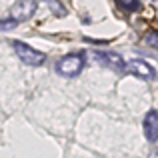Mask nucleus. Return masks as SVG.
<instances>
[{
  "label": "nucleus",
  "mask_w": 158,
  "mask_h": 158,
  "mask_svg": "<svg viewBox=\"0 0 158 158\" xmlns=\"http://www.w3.org/2000/svg\"><path fill=\"white\" fill-rule=\"evenodd\" d=\"M84 64H86L84 52H70V54H64L62 58H58L56 64H54V70L64 78H76L84 70Z\"/></svg>",
  "instance_id": "1"
},
{
  "label": "nucleus",
  "mask_w": 158,
  "mask_h": 158,
  "mask_svg": "<svg viewBox=\"0 0 158 158\" xmlns=\"http://www.w3.org/2000/svg\"><path fill=\"white\" fill-rule=\"evenodd\" d=\"M12 48H14L16 56L20 58V62L26 66H42L44 62H46V54L36 50V48H32L30 44L22 42V40H12Z\"/></svg>",
  "instance_id": "2"
},
{
  "label": "nucleus",
  "mask_w": 158,
  "mask_h": 158,
  "mask_svg": "<svg viewBox=\"0 0 158 158\" xmlns=\"http://www.w3.org/2000/svg\"><path fill=\"white\" fill-rule=\"evenodd\" d=\"M124 70H126L128 74H132V76L142 78V80H152V78L156 76L154 66H152L150 62H146V60H140V58L128 60V62H126V66H124Z\"/></svg>",
  "instance_id": "3"
},
{
  "label": "nucleus",
  "mask_w": 158,
  "mask_h": 158,
  "mask_svg": "<svg viewBox=\"0 0 158 158\" xmlns=\"http://www.w3.org/2000/svg\"><path fill=\"white\" fill-rule=\"evenodd\" d=\"M38 2L36 0H18L16 4L10 6V18H14L16 22H24V20H30L34 16Z\"/></svg>",
  "instance_id": "4"
},
{
  "label": "nucleus",
  "mask_w": 158,
  "mask_h": 158,
  "mask_svg": "<svg viewBox=\"0 0 158 158\" xmlns=\"http://www.w3.org/2000/svg\"><path fill=\"white\" fill-rule=\"evenodd\" d=\"M142 132L148 142H158V110H148L142 120Z\"/></svg>",
  "instance_id": "5"
},
{
  "label": "nucleus",
  "mask_w": 158,
  "mask_h": 158,
  "mask_svg": "<svg viewBox=\"0 0 158 158\" xmlns=\"http://www.w3.org/2000/svg\"><path fill=\"white\" fill-rule=\"evenodd\" d=\"M94 58H96L100 64L104 66H110V68H116V70H124V66H126V62L120 58V54L116 52H94Z\"/></svg>",
  "instance_id": "6"
},
{
  "label": "nucleus",
  "mask_w": 158,
  "mask_h": 158,
  "mask_svg": "<svg viewBox=\"0 0 158 158\" xmlns=\"http://www.w3.org/2000/svg\"><path fill=\"white\" fill-rule=\"evenodd\" d=\"M116 6L120 8V10H124V12H136V10H140V6H142V2L140 0H116Z\"/></svg>",
  "instance_id": "7"
},
{
  "label": "nucleus",
  "mask_w": 158,
  "mask_h": 158,
  "mask_svg": "<svg viewBox=\"0 0 158 158\" xmlns=\"http://www.w3.org/2000/svg\"><path fill=\"white\" fill-rule=\"evenodd\" d=\"M16 26H18V22H16L14 18H10V16H8V18H2V20H0V32L12 30V28H16Z\"/></svg>",
  "instance_id": "8"
},
{
  "label": "nucleus",
  "mask_w": 158,
  "mask_h": 158,
  "mask_svg": "<svg viewBox=\"0 0 158 158\" xmlns=\"http://www.w3.org/2000/svg\"><path fill=\"white\" fill-rule=\"evenodd\" d=\"M48 4H50V8H52V12L56 16H66V8L62 6L58 0H48Z\"/></svg>",
  "instance_id": "9"
},
{
  "label": "nucleus",
  "mask_w": 158,
  "mask_h": 158,
  "mask_svg": "<svg viewBox=\"0 0 158 158\" xmlns=\"http://www.w3.org/2000/svg\"><path fill=\"white\" fill-rule=\"evenodd\" d=\"M146 44L148 46H152V48H156L158 50V32H150V34H146Z\"/></svg>",
  "instance_id": "10"
},
{
  "label": "nucleus",
  "mask_w": 158,
  "mask_h": 158,
  "mask_svg": "<svg viewBox=\"0 0 158 158\" xmlns=\"http://www.w3.org/2000/svg\"><path fill=\"white\" fill-rule=\"evenodd\" d=\"M148 158H158V150H156V152H152V154L148 156Z\"/></svg>",
  "instance_id": "11"
},
{
  "label": "nucleus",
  "mask_w": 158,
  "mask_h": 158,
  "mask_svg": "<svg viewBox=\"0 0 158 158\" xmlns=\"http://www.w3.org/2000/svg\"><path fill=\"white\" fill-rule=\"evenodd\" d=\"M150 2H154V4H156V6H158V0H150Z\"/></svg>",
  "instance_id": "12"
}]
</instances>
